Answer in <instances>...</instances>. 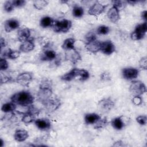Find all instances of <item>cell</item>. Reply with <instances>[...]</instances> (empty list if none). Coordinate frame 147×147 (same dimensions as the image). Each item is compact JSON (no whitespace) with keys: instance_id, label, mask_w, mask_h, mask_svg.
<instances>
[{"instance_id":"cell-1","label":"cell","mask_w":147,"mask_h":147,"mask_svg":"<svg viewBox=\"0 0 147 147\" xmlns=\"http://www.w3.org/2000/svg\"><path fill=\"white\" fill-rule=\"evenodd\" d=\"M51 80L46 79L41 82L37 93V99L42 104L49 99L53 95Z\"/></svg>"},{"instance_id":"cell-2","label":"cell","mask_w":147,"mask_h":147,"mask_svg":"<svg viewBox=\"0 0 147 147\" xmlns=\"http://www.w3.org/2000/svg\"><path fill=\"white\" fill-rule=\"evenodd\" d=\"M34 96L28 91H21L12 95L11 100L16 105L29 106L33 103Z\"/></svg>"},{"instance_id":"cell-3","label":"cell","mask_w":147,"mask_h":147,"mask_svg":"<svg viewBox=\"0 0 147 147\" xmlns=\"http://www.w3.org/2000/svg\"><path fill=\"white\" fill-rule=\"evenodd\" d=\"M89 76V72L84 69L73 68L69 72L61 76V79L64 81L69 82L72 80L73 79H75L76 78H78V79L79 80L84 81L87 80Z\"/></svg>"},{"instance_id":"cell-4","label":"cell","mask_w":147,"mask_h":147,"mask_svg":"<svg viewBox=\"0 0 147 147\" xmlns=\"http://www.w3.org/2000/svg\"><path fill=\"white\" fill-rule=\"evenodd\" d=\"M71 26L72 22L70 20L62 19L61 20H55L52 28L55 32L67 33L69 30Z\"/></svg>"},{"instance_id":"cell-5","label":"cell","mask_w":147,"mask_h":147,"mask_svg":"<svg viewBox=\"0 0 147 147\" xmlns=\"http://www.w3.org/2000/svg\"><path fill=\"white\" fill-rule=\"evenodd\" d=\"M129 91L133 96H141L146 92V87L141 81L134 80L130 85Z\"/></svg>"},{"instance_id":"cell-6","label":"cell","mask_w":147,"mask_h":147,"mask_svg":"<svg viewBox=\"0 0 147 147\" xmlns=\"http://www.w3.org/2000/svg\"><path fill=\"white\" fill-rule=\"evenodd\" d=\"M147 24L146 22L139 24L136 26L134 31L130 34V37L133 40H139L142 39L146 33Z\"/></svg>"},{"instance_id":"cell-7","label":"cell","mask_w":147,"mask_h":147,"mask_svg":"<svg viewBox=\"0 0 147 147\" xmlns=\"http://www.w3.org/2000/svg\"><path fill=\"white\" fill-rule=\"evenodd\" d=\"M115 103L114 101L109 97L100 100L98 103V107L101 113L105 114L110 112L114 107Z\"/></svg>"},{"instance_id":"cell-8","label":"cell","mask_w":147,"mask_h":147,"mask_svg":"<svg viewBox=\"0 0 147 147\" xmlns=\"http://www.w3.org/2000/svg\"><path fill=\"white\" fill-rule=\"evenodd\" d=\"M42 105L46 112L51 113L60 107L61 102L59 98H53L52 96L49 99L43 103Z\"/></svg>"},{"instance_id":"cell-9","label":"cell","mask_w":147,"mask_h":147,"mask_svg":"<svg viewBox=\"0 0 147 147\" xmlns=\"http://www.w3.org/2000/svg\"><path fill=\"white\" fill-rule=\"evenodd\" d=\"M33 80V75L29 72H24L18 74L15 81L23 87H28Z\"/></svg>"},{"instance_id":"cell-10","label":"cell","mask_w":147,"mask_h":147,"mask_svg":"<svg viewBox=\"0 0 147 147\" xmlns=\"http://www.w3.org/2000/svg\"><path fill=\"white\" fill-rule=\"evenodd\" d=\"M109 4L104 5L99 1H96L88 9V13L92 16L98 17L104 12Z\"/></svg>"},{"instance_id":"cell-11","label":"cell","mask_w":147,"mask_h":147,"mask_svg":"<svg viewBox=\"0 0 147 147\" xmlns=\"http://www.w3.org/2000/svg\"><path fill=\"white\" fill-rule=\"evenodd\" d=\"M64 59L65 60L69 61L74 64H75L79 61L82 60V57L79 52L75 48L73 49L65 51Z\"/></svg>"},{"instance_id":"cell-12","label":"cell","mask_w":147,"mask_h":147,"mask_svg":"<svg viewBox=\"0 0 147 147\" xmlns=\"http://www.w3.org/2000/svg\"><path fill=\"white\" fill-rule=\"evenodd\" d=\"M115 51L114 44L110 40H106L101 42L100 50L103 53L106 55H110Z\"/></svg>"},{"instance_id":"cell-13","label":"cell","mask_w":147,"mask_h":147,"mask_svg":"<svg viewBox=\"0 0 147 147\" xmlns=\"http://www.w3.org/2000/svg\"><path fill=\"white\" fill-rule=\"evenodd\" d=\"M122 76L125 79L130 80L136 79L138 75L139 71L135 68H125L122 69Z\"/></svg>"},{"instance_id":"cell-14","label":"cell","mask_w":147,"mask_h":147,"mask_svg":"<svg viewBox=\"0 0 147 147\" xmlns=\"http://www.w3.org/2000/svg\"><path fill=\"white\" fill-rule=\"evenodd\" d=\"M101 42V41L98 40L97 39L88 42H86L85 48L87 51L95 54L100 51Z\"/></svg>"},{"instance_id":"cell-15","label":"cell","mask_w":147,"mask_h":147,"mask_svg":"<svg viewBox=\"0 0 147 147\" xmlns=\"http://www.w3.org/2000/svg\"><path fill=\"white\" fill-rule=\"evenodd\" d=\"M30 35V30L27 27L20 28L17 32L18 39L21 42H23L29 40Z\"/></svg>"},{"instance_id":"cell-16","label":"cell","mask_w":147,"mask_h":147,"mask_svg":"<svg viewBox=\"0 0 147 147\" xmlns=\"http://www.w3.org/2000/svg\"><path fill=\"white\" fill-rule=\"evenodd\" d=\"M107 16L109 20L113 23H117L119 20V10L115 6H113L109 9L107 13Z\"/></svg>"},{"instance_id":"cell-17","label":"cell","mask_w":147,"mask_h":147,"mask_svg":"<svg viewBox=\"0 0 147 147\" xmlns=\"http://www.w3.org/2000/svg\"><path fill=\"white\" fill-rule=\"evenodd\" d=\"M20 22L14 18L6 20L4 24L5 30L6 32L9 33L20 27Z\"/></svg>"},{"instance_id":"cell-18","label":"cell","mask_w":147,"mask_h":147,"mask_svg":"<svg viewBox=\"0 0 147 147\" xmlns=\"http://www.w3.org/2000/svg\"><path fill=\"white\" fill-rule=\"evenodd\" d=\"M35 125L41 130H47L51 127V122L47 118H38L34 121Z\"/></svg>"},{"instance_id":"cell-19","label":"cell","mask_w":147,"mask_h":147,"mask_svg":"<svg viewBox=\"0 0 147 147\" xmlns=\"http://www.w3.org/2000/svg\"><path fill=\"white\" fill-rule=\"evenodd\" d=\"M56 57L57 55L56 52L49 49H45L40 55L41 60L44 61H52L55 60Z\"/></svg>"},{"instance_id":"cell-20","label":"cell","mask_w":147,"mask_h":147,"mask_svg":"<svg viewBox=\"0 0 147 147\" xmlns=\"http://www.w3.org/2000/svg\"><path fill=\"white\" fill-rule=\"evenodd\" d=\"M35 48V44L33 40L29 39L26 41L22 42L20 45L19 50L21 52L28 53L33 51Z\"/></svg>"},{"instance_id":"cell-21","label":"cell","mask_w":147,"mask_h":147,"mask_svg":"<svg viewBox=\"0 0 147 147\" xmlns=\"http://www.w3.org/2000/svg\"><path fill=\"white\" fill-rule=\"evenodd\" d=\"M29 137L28 131L24 129L17 130L14 134V138L17 142H23Z\"/></svg>"},{"instance_id":"cell-22","label":"cell","mask_w":147,"mask_h":147,"mask_svg":"<svg viewBox=\"0 0 147 147\" xmlns=\"http://www.w3.org/2000/svg\"><path fill=\"white\" fill-rule=\"evenodd\" d=\"M100 118V116L96 113H88L84 116V121L86 124H94Z\"/></svg>"},{"instance_id":"cell-23","label":"cell","mask_w":147,"mask_h":147,"mask_svg":"<svg viewBox=\"0 0 147 147\" xmlns=\"http://www.w3.org/2000/svg\"><path fill=\"white\" fill-rule=\"evenodd\" d=\"M122 116L116 117L114 118L111 122L112 126L116 130H121L125 126V123L122 118Z\"/></svg>"},{"instance_id":"cell-24","label":"cell","mask_w":147,"mask_h":147,"mask_svg":"<svg viewBox=\"0 0 147 147\" xmlns=\"http://www.w3.org/2000/svg\"><path fill=\"white\" fill-rule=\"evenodd\" d=\"M21 52L20 50H15V49H11L9 48L7 50L5 51L4 52V57L2 58L7 57L10 59H17L20 55Z\"/></svg>"},{"instance_id":"cell-25","label":"cell","mask_w":147,"mask_h":147,"mask_svg":"<svg viewBox=\"0 0 147 147\" xmlns=\"http://www.w3.org/2000/svg\"><path fill=\"white\" fill-rule=\"evenodd\" d=\"M75 42H76V40L74 38H67L64 41L63 43L62 44L61 48L65 51L75 49Z\"/></svg>"},{"instance_id":"cell-26","label":"cell","mask_w":147,"mask_h":147,"mask_svg":"<svg viewBox=\"0 0 147 147\" xmlns=\"http://www.w3.org/2000/svg\"><path fill=\"white\" fill-rule=\"evenodd\" d=\"M54 21L55 20L52 19V18L48 16H45L40 20V25L43 28L52 27L54 23Z\"/></svg>"},{"instance_id":"cell-27","label":"cell","mask_w":147,"mask_h":147,"mask_svg":"<svg viewBox=\"0 0 147 147\" xmlns=\"http://www.w3.org/2000/svg\"><path fill=\"white\" fill-rule=\"evenodd\" d=\"M16 109V105L11 101L3 104L1 107V110L6 113H10L14 112Z\"/></svg>"},{"instance_id":"cell-28","label":"cell","mask_w":147,"mask_h":147,"mask_svg":"<svg viewBox=\"0 0 147 147\" xmlns=\"http://www.w3.org/2000/svg\"><path fill=\"white\" fill-rule=\"evenodd\" d=\"M35 115L32 114L31 113L26 111L23 114V115L21 118V121L24 123H30L35 121Z\"/></svg>"},{"instance_id":"cell-29","label":"cell","mask_w":147,"mask_h":147,"mask_svg":"<svg viewBox=\"0 0 147 147\" xmlns=\"http://www.w3.org/2000/svg\"><path fill=\"white\" fill-rule=\"evenodd\" d=\"M109 124V121L107 119L106 117L101 118L96 122L94 125V127L95 129H102L105 127H106Z\"/></svg>"},{"instance_id":"cell-30","label":"cell","mask_w":147,"mask_h":147,"mask_svg":"<svg viewBox=\"0 0 147 147\" xmlns=\"http://www.w3.org/2000/svg\"><path fill=\"white\" fill-rule=\"evenodd\" d=\"M84 13V9L80 6L75 5L74 6L72 9V16L75 18L82 17L83 16Z\"/></svg>"},{"instance_id":"cell-31","label":"cell","mask_w":147,"mask_h":147,"mask_svg":"<svg viewBox=\"0 0 147 147\" xmlns=\"http://www.w3.org/2000/svg\"><path fill=\"white\" fill-rule=\"evenodd\" d=\"M48 1L45 0H35L33 1V6L37 10H42L48 4Z\"/></svg>"},{"instance_id":"cell-32","label":"cell","mask_w":147,"mask_h":147,"mask_svg":"<svg viewBox=\"0 0 147 147\" xmlns=\"http://www.w3.org/2000/svg\"><path fill=\"white\" fill-rule=\"evenodd\" d=\"M110 32V28L107 26L100 25L96 29V33L99 35L107 34Z\"/></svg>"},{"instance_id":"cell-33","label":"cell","mask_w":147,"mask_h":147,"mask_svg":"<svg viewBox=\"0 0 147 147\" xmlns=\"http://www.w3.org/2000/svg\"><path fill=\"white\" fill-rule=\"evenodd\" d=\"M38 42L44 49H48L51 44L50 41L44 37H40L38 38Z\"/></svg>"},{"instance_id":"cell-34","label":"cell","mask_w":147,"mask_h":147,"mask_svg":"<svg viewBox=\"0 0 147 147\" xmlns=\"http://www.w3.org/2000/svg\"><path fill=\"white\" fill-rule=\"evenodd\" d=\"M95 40H96V35L94 31H90L88 32L85 36L86 42H88Z\"/></svg>"},{"instance_id":"cell-35","label":"cell","mask_w":147,"mask_h":147,"mask_svg":"<svg viewBox=\"0 0 147 147\" xmlns=\"http://www.w3.org/2000/svg\"><path fill=\"white\" fill-rule=\"evenodd\" d=\"M14 6L13 3V1H7L5 2L3 5V9L5 11L9 13L13 10Z\"/></svg>"},{"instance_id":"cell-36","label":"cell","mask_w":147,"mask_h":147,"mask_svg":"<svg viewBox=\"0 0 147 147\" xmlns=\"http://www.w3.org/2000/svg\"><path fill=\"white\" fill-rule=\"evenodd\" d=\"M112 3L113 6L116 7L119 10L124 8L126 5V2L122 1H113Z\"/></svg>"},{"instance_id":"cell-37","label":"cell","mask_w":147,"mask_h":147,"mask_svg":"<svg viewBox=\"0 0 147 147\" xmlns=\"http://www.w3.org/2000/svg\"><path fill=\"white\" fill-rule=\"evenodd\" d=\"M12 81H13V79L10 76L2 73V72L1 71V84H3V83H7L9 82H11Z\"/></svg>"},{"instance_id":"cell-38","label":"cell","mask_w":147,"mask_h":147,"mask_svg":"<svg viewBox=\"0 0 147 147\" xmlns=\"http://www.w3.org/2000/svg\"><path fill=\"white\" fill-rule=\"evenodd\" d=\"M9 67L8 63L6 58L1 57L0 59V69L1 71L6 70Z\"/></svg>"},{"instance_id":"cell-39","label":"cell","mask_w":147,"mask_h":147,"mask_svg":"<svg viewBox=\"0 0 147 147\" xmlns=\"http://www.w3.org/2000/svg\"><path fill=\"white\" fill-rule=\"evenodd\" d=\"M136 121L141 125H145L147 122V117L146 115H139L136 118Z\"/></svg>"},{"instance_id":"cell-40","label":"cell","mask_w":147,"mask_h":147,"mask_svg":"<svg viewBox=\"0 0 147 147\" xmlns=\"http://www.w3.org/2000/svg\"><path fill=\"white\" fill-rule=\"evenodd\" d=\"M27 111L36 116V115H38L39 114L40 111L37 107H36L33 105H31L30 106H29V109H28V110Z\"/></svg>"},{"instance_id":"cell-41","label":"cell","mask_w":147,"mask_h":147,"mask_svg":"<svg viewBox=\"0 0 147 147\" xmlns=\"http://www.w3.org/2000/svg\"><path fill=\"white\" fill-rule=\"evenodd\" d=\"M13 3L14 7H24L26 4V1L24 0H14Z\"/></svg>"},{"instance_id":"cell-42","label":"cell","mask_w":147,"mask_h":147,"mask_svg":"<svg viewBox=\"0 0 147 147\" xmlns=\"http://www.w3.org/2000/svg\"><path fill=\"white\" fill-rule=\"evenodd\" d=\"M140 67L141 69L146 70L147 69V58L146 56L142 57L139 61Z\"/></svg>"},{"instance_id":"cell-43","label":"cell","mask_w":147,"mask_h":147,"mask_svg":"<svg viewBox=\"0 0 147 147\" xmlns=\"http://www.w3.org/2000/svg\"><path fill=\"white\" fill-rule=\"evenodd\" d=\"M132 103L136 106H140L142 103V99L140 96H134L131 99Z\"/></svg>"},{"instance_id":"cell-44","label":"cell","mask_w":147,"mask_h":147,"mask_svg":"<svg viewBox=\"0 0 147 147\" xmlns=\"http://www.w3.org/2000/svg\"><path fill=\"white\" fill-rule=\"evenodd\" d=\"M100 79L104 81H107V80H111V77L110 76V74L107 73L106 72H103L102 74H101L100 76Z\"/></svg>"},{"instance_id":"cell-45","label":"cell","mask_w":147,"mask_h":147,"mask_svg":"<svg viewBox=\"0 0 147 147\" xmlns=\"http://www.w3.org/2000/svg\"><path fill=\"white\" fill-rule=\"evenodd\" d=\"M7 45V41H6V40L3 38V37H1L0 39V46H1V49H2V48L3 47H5Z\"/></svg>"},{"instance_id":"cell-46","label":"cell","mask_w":147,"mask_h":147,"mask_svg":"<svg viewBox=\"0 0 147 147\" xmlns=\"http://www.w3.org/2000/svg\"><path fill=\"white\" fill-rule=\"evenodd\" d=\"M113 146H125V145L121 140H118L115 142L113 145Z\"/></svg>"},{"instance_id":"cell-47","label":"cell","mask_w":147,"mask_h":147,"mask_svg":"<svg viewBox=\"0 0 147 147\" xmlns=\"http://www.w3.org/2000/svg\"><path fill=\"white\" fill-rule=\"evenodd\" d=\"M146 14H147L146 10H144L142 12H141V17L142 20H145V22H146Z\"/></svg>"},{"instance_id":"cell-48","label":"cell","mask_w":147,"mask_h":147,"mask_svg":"<svg viewBox=\"0 0 147 147\" xmlns=\"http://www.w3.org/2000/svg\"><path fill=\"white\" fill-rule=\"evenodd\" d=\"M3 146V141L2 139H1V144H0V146Z\"/></svg>"}]
</instances>
